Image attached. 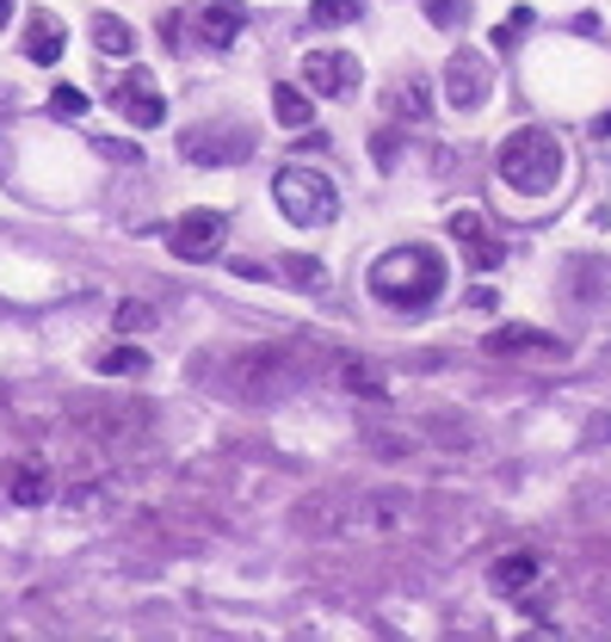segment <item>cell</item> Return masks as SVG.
<instances>
[{
	"mask_svg": "<svg viewBox=\"0 0 611 642\" xmlns=\"http://www.w3.org/2000/svg\"><path fill=\"white\" fill-rule=\"evenodd\" d=\"M50 111H56V118H87V94H80V87H56V94H50Z\"/></svg>",
	"mask_w": 611,
	"mask_h": 642,
	"instance_id": "4316f807",
	"label": "cell"
},
{
	"mask_svg": "<svg viewBox=\"0 0 611 642\" xmlns=\"http://www.w3.org/2000/svg\"><path fill=\"white\" fill-rule=\"evenodd\" d=\"M179 155L198 161V167H236V161L253 155V130H236V124L186 130V137H179Z\"/></svg>",
	"mask_w": 611,
	"mask_h": 642,
	"instance_id": "8992f818",
	"label": "cell"
},
{
	"mask_svg": "<svg viewBox=\"0 0 611 642\" xmlns=\"http://www.w3.org/2000/svg\"><path fill=\"white\" fill-rule=\"evenodd\" d=\"M537 575H544V556H537V549H506V556L488 563V587H494L501 599H519Z\"/></svg>",
	"mask_w": 611,
	"mask_h": 642,
	"instance_id": "7c38bea8",
	"label": "cell"
},
{
	"mask_svg": "<svg viewBox=\"0 0 611 642\" xmlns=\"http://www.w3.org/2000/svg\"><path fill=\"white\" fill-rule=\"evenodd\" d=\"M445 229H451V241L463 253H470V272H494L506 260V248L494 236H488V222L476 217V210H451V222H445Z\"/></svg>",
	"mask_w": 611,
	"mask_h": 642,
	"instance_id": "30bf717a",
	"label": "cell"
},
{
	"mask_svg": "<svg viewBox=\"0 0 611 642\" xmlns=\"http://www.w3.org/2000/svg\"><path fill=\"white\" fill-rule=\"evenodd\" d=\"M279 272H284V284H297V291H321V284H328V266H321V260H309V253H284L279 260Z\"/></svg>",
	"mask_w": 611,
	"mask_h": 642,
	"instance_id": "7402d4cb",
	"label": "cell"
},
{
	"mask_svg": "<svg viewBox=\"0 0 611 642\" xmlns=\"http://www.w3.org/2000/svg\"><path fill=\"white\" fill-rule=\"evenodd\" d=\"M111 106L124 111L137 130H155L161 118H167V99L149 87V75H130V80H118V94H111Z\"/></svg>",
	"mask_w": 611,
	"mask_h": 642,
	"instance_id": "4fadbf2b",
	"label": "cell"
},
{
	"mask_svg": "<svg viewBox=\"0 0 611 642\" xmlns=\"http://www.w3.org/2000/svg\"><path fill=\"white\" fill-rule=\"evenodd\" d=\"M364 451L395 464V457H414L421 451V433H390V426H364Z\"/></svg>",
	"mask_w": 611,
	"mask_h": 642,
	"instance_id": "ffe728a7",
	"label": "cell"
},
{
	"mask_svg": "<svg viewBox=\"0 0 611 642\" xmlns=\"http://www.w3.org/2000/svg\"><path fill=\"white\" fill-rule=\"evenodd\" d=\"M7 19H13V0H0V25H7Z\"/></svg>",
	"mask_w": 611,
	"mask_h": 642,
	"instance_id": "d6a6232c",
	"label": "cell"
},
{
	"mask_svg": "<svg viewBox=\"0 0 611 642\" xmlns=\"http://www.w3.org/2000/svg\"><path fill=\"white\" fill-rule=\"evenodd\" d=\"M426 19L433 25H463L470 19V0H426Z\"/></svg>",
	"mask_w": 611,
	"mask_h": 642,
	"instance_id": "484cf974",
	"label": "cell"
},
{
	"mask_svg": "<svg viewBox=\"0 0 611 642\" xmlns=\"http://www.w3.org/2000/svg\"><path fill=\"white\" fill-rule=\"evenodd\" d=\"M340 390H352L359 402H390V377L377 371L371 359H340Z\"/></svg>",
	"mask_w": 611,
	"mask_h": 642,
	"instance_id": "ac0fdd59",
	"label": "cell"
},
{
	"mask_svg": "<svg viewBox=\"0 0 611 642\" xmlns=\"http://www.w3.org/2000/svg\"><path fill=\"white\" fill-rule=\"evenodd\" d=\"M371 149H377V161H383V167H390V161H395V149H402V142H395V137H390V130H383V137H377V142H371Z\"/></svg>",
	"mask_w": 611,
	"mask_h": 642,
	"instance_id": "f546056e",
	"label": "cell"
},
{
	"mask_svg": "<svg viewBox=\"0 0 611 642\" xmlns=\"http://www.w3.org/2000/svg\"><path fill=\"white\" fill-rule=\"evenodd\" d=\"M395 106H402L407 118H426V87H421V80H407L402 94H390V111H395Z\"/></svg>",
	"mask_w": 611,
	"mask_h": 642,
	"instance_id": "83f0119b",
	"label": "cell"
},
{
	"mask_svg": "<svg viewBox=\"0 0 611 642\" xmlns=\"http://www.w3.org/2000/svg\"><path fill=\"white\" fill-rule=\"evenodd\" d=\"M198 32L210 37V44H236V37L248 32V7H241V0H210L198 13Z\"/></svg>",
	"mask_w": 611,
	"mask_h": 642,
	"instance_id": "9a60e30c",
	"label": "cell"
},
{
	"mask_svg": "<svg viewBox=\"0 0 611 642\" xmlns=\"http://www.w3.org/2000/svg\"><path fill=\"white\" fill-rule=\"evenodd\" d=\"M155 328V309L149 303H118V334H142Z\"/></svg>",
	"mask_w": 611,
	"mask_h": 642,
	"instance_id": "d4e9b609",
	"label": "cell"
},
{
	"mask_svg": "<svg viewBox=\"0 0 611 642\" xmlns=\"http://www.w3.org/2000/svg\"><path fill=\"white\" fill-rule=\"evenodd\" d=\"M272 198H279V210L297 222V229H328V222L340 217V186H334L321 167L284 161V167L272 173Z\"/></svg>",
	"mask_w": 611,
	"mask_h": 642,
	"instance_id": "277c9868",
	"label": "cell"
},
{
	"mask_svg": "<svg viewBox=\"0 0 611 642\" xmlns=\"http://www.w3.org/2000/svg\"><path fill=\"white\" fill-rule=\"evenodd\" d=\"M364 13V0H309V25H352Z\"/></svg>",
	"mask_w": 611,
	"mask_h": 642,
	"instance_id": "cb8c5ba5",
	"label": "cell"
},
{
	"mask_svg": "<svg viewBox=\"0 0 611 642\" xmlns=\"http://www.w3.org/2000/svg\"><path fill=\"white\" fill-rule=\"evenodd\" d=\"M364 284H371V297L383 303V309H402V315L433 309L439 291H445V260L433 248H421V241H407V248L377 253Z\"/></svg>",
	"mask_w": 611,
	"mask_h": 642,
	"instance_id": "6da1fadb",
	"label": "cell"
},
{
	"mask_svg": "<svg viewBox=\"0 0 611 642\" xmlns=\"http://www.w3.org/2000/svg\"><path fill=\"white\" fill-rule=\"evenodd\" d=\"M149 371V352L142 346H111V352H99V377H142Z\"/></svg>",
	"mask_w": 611,
	"mask_h": 642,
	"instance_id": "603a6c76",
	"label": "cell"
},
{
	"mask_svg": "<svg viewBox=\"0 0 611 642\" xmlns=\"http://www.w3.org/2000/svg\"><path fill=\"white\" fill-rule=\"evenodd\" d=\"M272 118H279L284 130H315L309 87H297V80H279V87H272Z\"/></svg>",
	"mask_w": 611,
	"mask_h": 642,
	"instance_id": "e0dca14e",
	"label": "cell"
},
{
	"mask_svg": "<svg viewBox=\"0 0 611 642\" xmlns=\"http://www.w3.org/2000/svg\"><path fill=\"white\" fill-rule=\"evenodd\" d=\"M593 137H605V142H611V111H599V124H593Z\"/></svg>",
	"mask_w": 611,
	"mask_h": 642,
	"instance_id": "1f68e13d",
	"label": "cell"
},
{
	"mask_svg": "<svg viewBox=\"0 0 611 642\" xmlns=\"http://www.w3.org/2000/svg\"><path fill=\"white\" fill-rule=\"evenodd\" d=\"M222 236H229V217H222V210H186V217L167 229V248H173V260L198 266V260H217L222 253Z\"/></svg>",
	"mask_w": 611,
	"mask_h": 642,
	"instance_id": "5b68a950",
	"label": "cell"
},
{
	"mask_svg": "<svg viewBox=\"0 0 611 642\" xmlns=\"http://www.w3.org/2000/svg\"><path fill=\"white\" fill-rule=\"evenodd\" d=\"M297 525L315 537L328 532H346V525H359V494H346V488H321L309 501H297Z\"/></svg>",
	"mask_w": 611,
	"mask_h": 642,
	"instance_id": "ba28073f",
	"label": "cell"
},
{
	"mask_svg": "<svg viewBox=\"0 0 611 642\" xmlns=\"http://www.w3.org/2000/svg\"><path fill=\"white\" fill-rule=\"evenodd\" d=\"M161 37H167V50H179V13L161 19Z\"/></svg>",
	"mask_w": 611,
	"mask_h": 642,
	"instance_id": "4dcf8cb0",
	"label": "cell"
},
{
	"mask_svg": "<svg viewBox=\"0 0 611 642\" xmlns=\"http://www.w3.org/2000/svg\"><path fill=\"white\" fill-rule=\"evenodd\" d=\"M494 167H501V179L519 198H544V192L563 186L568 155H563V142H556V130H513V137L501 142Z\"/></svg>",
	"mask_w": 611,
	"mask_h": 642,
	"instance_id": "3957f363",
	"label": "cell"
},
{
	"mask_svg": "<svg viewBox=\"0 0 611 642\" xmlns=\"http://www.w3.org/2000/svg\"><path fill=\"white\" fill-rule=\"evenodd\" d=\"M525 25H532V7H513V19H506L501 32H494V50H513V44H519V32H525Z\"/></svg>",
	"mask_w": 611,
	"mask_h": 642,
	"instance_id": "f1b7e54d",
	"label": "cell"
},
{
	"mask_svg": "<svg viewBox=\"0 0 611 642\" xmlns=\"http://www.w3.org/2000/svg\"><path fill=\"white\" fill-rule=\"evenodd\" d=\"M414 519V494H402V488H371V494H359V525L364 532H395V525H407Z\"/></svg>",
	"mask_w": 611,
	"mask_h": 642,
	"instance_id": "5bb4252c",
	"label": "cell"
},
{
	"mask_svg": "<svg viewBox=\"0 0 611 642\" xmlns=\"http://www.w3.org/2000/svg\"><path fill=\"white\" fill-rule=\"evenodd\" d=\"M445 99H451L457 111H476L488 99V63L476 50H457L451 63H445Z\"/></svg>",
	"mask_w": 611,
	"mask_h": 642,
	"instance_id": "9c48e42d",
	"label": "cell"
},
{
	"mask_svg": "<svg viewBox=\"0 0 611 642\" xmlns=\"http://www.w3.org/2000/svg\"><path fill=\"white\" fill-rule=\"evenodd\" d=\"M315 364V346L309 340H266V346H248L229 359V390L253 395V402H272V395H291L303 383V371Z\"/></svg>",
	"mask_w": 611,
	"mask_h": 642,
	"instance_id": "7a4b0ae2",
	"label": "cell"
},
{
	"mask_svg": "<svg viewBox=\"0 0 611 642\" xmlns=\"http://www.w3.org/2000/svg\"><path fill=\"white\" fill-rule=\"evenodd\" d=\"M297 75L315 99H352L359 94V63H352L346 50H309Z\"/></svg>",
	"mask_w": 611,
	"mask_h": 642,
	"instance_id": "52a82bcc",
	"label": "cell"
},
{
	"mask_svg": "<svg viewBox=\"0 0 611 642\" xmlns=\"http://www.w3.org/2000/svg\"><path fill=\"white\" fill-rule=\"evenodd\" d=\"M7 494H13V507H44L50 494H56V482H50L44 464H13V482H7Z\"/></svg>",
	"mask_w": 611,
	"mask_h": 642,
	"instance_id": "d6986e66",
	"label": "cell"
},
{
	"mask_svg": "<svg viewBox=\"0 0 611 642\" xmlns=\"http://www.w3.org/2000/svg\"><path fill=\"white\" fill-rule=\"evenodd\" d=\"M94 44L106 50V56H130V50H137V32H130L118 13H99L94 19Z\"/></svg>",
	"mask_w": 611,
	"mask_h": 642,
	"instance_id": "44dd1931",
	"label": "cell"
},
{
	"mask_svg": "<svg viewBox=\"0 0 611 642\" xmlns=\"http://www.w3.org/2000/svg\"><path fill=\"white\" fill-rule=\"evenodd\" d=\"M482 346H488V352H501V359H568L563 340H549L544 328H519V322H513V328H494Z\"/></svg>",
	"mask_w": 611,
	"mask_h": 642,
	"instance_id": "8fae6325",
	"label": "cell"
},
{
	"mask_svg": "<svg viewBox=\"0 0 611 642\" xmlns=\"http://www.w3.org/2000/svg\"><path fill=\"white\" fill-rule=\"evenodd\" d=\"M63 50H68V37H63V19L32 13V25H25V56L50 68V63H63Z\"/></svg>",
	"mask_w": 611,
	"mask_h": 642,
	"instance_id": "2e32d148",
	"label": "cell"
}]
</instances>
